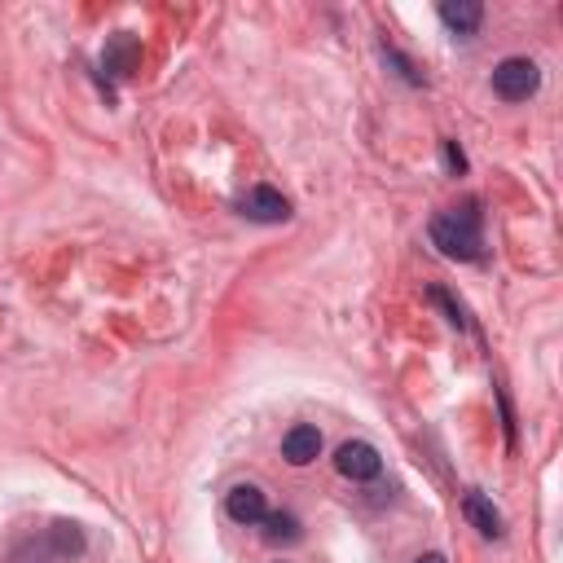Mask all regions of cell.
<instances>
[{
	"instance_id": "cell-1",
	"label": "cell",
	"mask_w": 563,
	"mask_h": 563,
	"mask_svg": "<svg viewBox=\"0 0 563 563\" xmlns=\"http://www.w3.org/2000/svg\"><path fill=\"white\" fill-rule=\"evenodd\" d=\"M432 242L440 247V256L449 260H462V264H480L489 256L484 247V216H480V203H462V207H449L432 220Z\"/></svg>"
},
{
	"instance_id": "cell-2",
	"label": "cell",
	"mask_w": 563,
	"mask_h": 563,
	"mask_svg": "<svg viewBox=\"0 0 563 563\" xmlns=\"http://www.w3.org/2000/svg\"><path fill=\"white\" fill-rule=\"evenodd\" d=\"M537 88H542V66L533 58H506L493 66V93L502 102H528Z\"/></svg>"
},
{
	"instance_id": "cell-3",
	"label": "cell",
	"mask_w": 563,
	"mask_h": 563,
	"mask_svg": "<svg viewBox=\"0 0 563 563\" xmlns=\"http://www.w3.org/2000/svg\"><path fill=\"white\" fill-rule=\"evenodd\" d=\"M335 467H339V476L352 480V484H370V480L383 476V458L370 440H348V445H339Z\"/></svg>"
},
{
	"instance_id": "cell-4",
	"label": "cell",
	"mask_w": 563,
	"mask_h": 563,
	"mask_svg": "<svg viewBox=\"0 0 563 563\" xmlns=\"http://www.w3.org/2000/svg\"><path fill=\"white\" fill-rule=\"evenodd\" d=\"M238 207H242V216L256 220V225H282V220H291V203H286L273 185H256Z\"/></svg>"
},
{
	"instance_id": "cell-5",
	"label": "cell",
	"mask_w": 563,
	"mask_h": 563,
	"mask_svg": "<svg viewBox=\"0 0 563 563\" xmlns=\"http://www.w3.org/2000/svg\"><path fill=\"white\" fill-rule=\"evenodd\" d=\"M225 511H229V520H234V524L256 528L264 515H269V502H264L260 484H234V489H229V498H225Z\"/></svg>"
},
{
	"instance_id": "cell-6",
	"label": "cell",
	"mask_w": 563,
	"mask_h": 563,
	"mask_svg": "<svg viewBox=\"0 0 563 563\" xmlns=\"http://www.w3.org/2000/svg\"><path fill=\"white\" fill-rule=\"evenodd\" d=\"M102 66L115 80H128V75H137L141 66V44L137 36H128V31H119V36L106 40V53H102Z\"/></svg>"
},
{
	"instance_id": "cell-7",
	"label": "cell",
	"mask_w": 563,
	"mask_h": 563,
	"mask_svg": "<svg viewBox=\"0 0 563 563\" xmlns=\"http://www.w3.org/2000/svg\"><path fill=\"white\" fill-rule=\"evenodd\" d=\"M462 515H467V524L476 528L480 537H489V542H498V537H502V515H498V506L484 498L480 489H467V493H462Z\"/></svg>"
},
{
	"instance_id": "cell-8",
	"label": "cell",
	"mask_w": 563,
	"mask_h": 563,
	"mask_svg": "<svg viewBox=\"0 0 563 563\" xmlns=\"http://www.w3.org/2000/svg\"><path fill=\"white\" fill-rule=\"evenodd\" d=\"M322 454V432H317L313 423H295L291 432L282 436V458L291 462V467H308V462H317Z\"/></svg>"
},
{
	"instance_id": "cell-9",
	"label": "cell",
	"mask_w": 563,
	"mask_h": 563,
	"mask_svg": "<svg viewBox=\"0 0 563 563\" xmlns=\"http://www.w3.org/2000/svg\"><path fill=\"white\" fill-rule=\"evenodd\" d=\"M440 22H445L454 36H476L484 22L480 0H440Z\"/></svg>"
},
{
	"instance_id": "cell-10",
	"label": "cell",
	"mask_w": 563,
	"mask_h": 563,
	"mask_svg": "<svg viewBox=\"0 0 563 563\" xmlns=\"http://www.w3.org/2000/svg\"><path fill=\"white\" fill-rule=\"evenodd\" d=\"M44 546H49L53 559H71V555H84V528L71 524V520H58L44 533Z\"/></svg>"
},
{
	"instance_id": "cell-11",
	"label": "cell",
	"mask_w": 563,
	"mask_h": 563,
	"mask_svg": "<svg viewBox=\"0 0 563 563\" xmlns=\"http://www.w3.org/2000/svg\"><path fill=\"white\" fill-rule=\"evenodd\" d=\"M260 524H264V542H273V546L300 542V520H295L291 511H269Z\"/></svg>"
},
{
	"instance_id": "cell-12",
	"label": "cell",
	"mask_w": 563,
	"mask_h": 563,
	"mask_svg": "<svg viewBox=\"0 0 563 563\" xmlns=\"http://www.w3.org/2000/svg\"><path fill=\"white\" fill-rule=\"evenodd\" d=\"M427 300H432L436 308H445V322L449 326H458V330H467V308H462L454 295L445 291V286H432V291H427Z\"/></svg>"
},
{
	"instance_id": "cell-13",
	"label": "cell",
	"mask_w": 563,
	"mask_h": 563,
	"mask_svg": "<svg viewBox=\"0 0 563 563\" xmlns=\"http://www.w3.org/2000/svg\"><path fill=\"white\" fill-rule=\"evenodd\" d=\"M440 154H445V168L454 172V176L467 172V154L458 150V141H440Z\"/></svg>"
},
{
	"instance_id": "cell-14",
	"label": "cell",
	"mask_w": 563,
	"mask_h": 563,
	"mask_svg": "<svg viewBox=\"0 0 563 563\" xmlns=\"http://www.w3.org/2000/svg\"><path fill=\"white\" fill-rule=\"evenodd\" d=\"M414 563H449V559H445V555H418Z\"/></svg>"
}]
</instances>
